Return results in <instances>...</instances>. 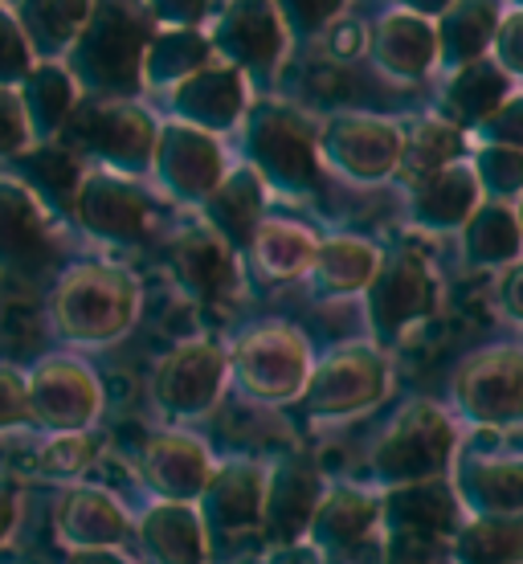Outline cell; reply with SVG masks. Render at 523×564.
I'll list each match as a JSON object with an SVG mask.
<instances>
[{
	"mask_svg": "<svg viewBox=\"0 0 523 564\" xmlns=\"http://www.w3.org/2000/svg\"><path fill=\"white\" fill-rule=\"evenodd\" d=\"M143 311V286L128 267L86 258L62 270L50 295V324L70 348H111Z\"/></svg>",
	"mask_w": 523,
	"mask_h": 564,
	"instance_id": "obj_1",
	"label": "cell"
},
{
	"mask_svg": "<svg viewBox=\"0 0 523 564\" xmlns=\"http://www.w3.org/2000/svg\"><path fill=\"white\" fill-rule=\"evenodd\" d=\"M156 33L152 9L135 4H90L62 66L70 70L86 99H131L140 90L143 50Z\"/></svg>",
	"mask_w": 523,
	"mask_h": 564,
	"instance_id": "obj_2",
	"label": "cell"
},
{
	"mask_svg": "<svg viewBox=\"0 0 523 564\" xmlns=\"http://www.w3.org/2000/svg\"><path fill=\"white\" fill-rule=\"evenodd\" d=\"M62 135L83 164L90 160V169L140 176V172H152L160 123L131 99H86L83 95Z\"/></svg>",
	"mask_w": 523,
	"mask_h": 564,
	"instance_id": "obj_3",
	"label": "cell"
},
{
	"mask_svg": "<svg viewBox=\"0 0 523 564\" xmlns=\"http://www.w3.org/2000/svg\"><path fill=\"white\" fill-rule=\"evenodd\" d=\"M29 430L42 437L90 434L102 413V384L95 368L74 352H50L25 372Z\"/></svg>",
	"mask_w": 523,
	"mask_h": 564,
	"instance_id": "obj_4",
	"label": "cell"
},
{
	"mask_svg": "<svg viewBox=\"0 0 523 564\" xmlns=\"http://www.w3.org/2000/svg\"><path fill=\"white\" fill-rule=\"evenodd\" d=\"M66 209L74 226L102 246H135L152 229V193L140 184V176H123L111 169L83 164Z\"/></svg>",
	"mask_w": 523,
	"mask_h": 564,
	"instance_id": "obj_5",
	"label": "cell"
},
{
	"mask_svg": "<svg viewBox=\"0 0 523 564\" xmlns=\"http://www.w3.org/2000/svg\"><path fill=\"white\" fill-rule=\"evenodd\" d=\"M454 437H458L454 422L438 405L413 401L396 413L393 425L372 446V470L384 482H401V487L438 479L454 458Z\"/></svg>",
	"mask_w": 523,
	"mask_h": 564,
	"instance_id": "obj_6",
	"label": "cell"
},
{
	"mask_svg": "<svg viewBox=\"0 0 523 564\" xmlns=\"http://www.w3.org/2000/svg\"><path fill=\"white\" fill-rule=\"evenodd\" d=\"M229 381V356L217 339H184L156 360L152 397L172 422H193L221 401Z\"/></svg>",
	"mask_w": 523,
	"mask_h": 564,
	"instance_id": "obj_7",
	"label": "cell"
},
{
	"mask_svg": "<svg viewBox=\"0 0 523 564\" xmlns=\"http://www.w3.org/2000/svg\"><path fill=\"white\" fill-rule=\"evenodd\" d=\"M152 172L164 197L181 205H205L229 169L217 135L188 128V123H164L156 135V152H152Z\"/></svg>",
	"mask_w": 523,
	"mask_h": 564,
	"instance_id": "obj_8",
	"label": "cell"
},
{
	"mask_svg": "<svg viewBox=\"0 0 523 564\" xmlns=\"http://www.w3.org/2000/svg\"><path fill=\"white\" fill-rule=\"evenodd\" d=\"M57 234V213L13 172H0V270L33 274L50 267L62 250Z\"/></svg>",
	"mask_w": 523,
	"mask_h": 564,
	"instance_id": "obj_9",
	"label": "cell"
},
{
	"mask_svg": "<svg viewBox=\"0 0 523 564\" xmlns=\"http://www.w3.org/2000/svg\"><path fill=\"white\" fill-rule=\"evenodd\" d=\"M454 393L462 401V410L479 422H523V348L499 344L467 356L454 377Z\"/></svg>",
	"mask_w": 523,
	"mask_h": 564,
	"instance_id": "obj_10",
	"label": "cell"
},
{
	"mask_svg": "<svg viewBox=\"0 0 523 564\" xmlns=\"http://www.w3.org/2000/svg\"><path fill=\"white\" fill-rule=\"evenodd\" d=\"M135 532L128 508L102 487L66 482L54 499V536L66 552L123 549Z\"/></svg>",
	"mask_w": 523,
	"mask_h": 564,
	"instance_id": "obj_11",
	"label": "cell"
},
{
	"mask_svg": "<svg viewBox=\"0 0 523 564\" xmlns=\"http://www.w3.org/2000/svg\"><path fill=\"white\" fill-rule=\"evenodd\" d=\"M233 372L258 401H291L307 381V344L291 327H258L238 344Z\"/></svg>",
	"mask_w": 523,
	"mask_h": 564,
	"instance_id": "obj_12",
	"label": "cell"
},
{
	"mask_svg": "<svg viewBox=\"0 0 523 564\" xmlns=\"http://www.w3.org/2000/svg\"><path fill=\"white\" fill-rule=\"evenodd\" d=\"M213 470L217 466H213L209 446L184 430H164V434L148 437L140 451V479L156 495V503H193L197 508Z\"/></svg>",
	"mask_w": 523,
	"mask_h": 564,
	"instance_id": "obj_13",
	"label": "cell"
},
{
	"mask_svg": "<svg viewBox=\"0 0 523 564\" xmlns=\"http://www.w3.org/2000/svg\"><path fill=\"white\" fill-rule=\"evenodd\" d=\"M438 303H442V286L422 258L401 254L372 274L368 311H372V327L384 339L405 336V327L429 319L438 311Z\"/></svg>",
	"mask_w": 523,
	"mask_h": 564,
	"instance_id": "obj_14",
	"label": "cell"
},
{
	"mask_svg": "<svg viewBox=\"0 0 523 564\" xmlns=\"http://www.w3.org/2000/svg\"><path fill=\"white\" fill-rule=\"evenodd\" d=\"M250 155L258 164V176L283 184V188H312L319 181L312 128L291 111L266 107L250 123Z\"/></svg>",
	"mask_w": 523,
	"mask_h": 564,
	"instance_id": "obj_15",
	"label": "cell"
},
{
	"mask_svg": "<svg viewBox=\"0 0 523 564\" xmlns=\"http://www.w3.org/2000/svg\"><path fill=\"white\" fill-rule=\"evenodd\" d=\"M389 389V365L368 348H344L327 356L312 377V410L327 417H344L381 401Z\"/></svg>",
	"mask_w": 523,
	"mask_h": 564,
	"instance_id": "obj_16",
	"label": "cell"
},
{
	"mask_svg": "<svg viewBox=\"0 0 523 564\" xmlns=\"http://www.w3.org/2000/svg\"><path fill=\"white\" fill-rule=\"evenodd\" d=\"M172 274L200 303H221L238 291V250L209 226L181 229L168 250Z\"/></svg>",
	"mask_w": 523,
	"mask_h": 564,
	"instance_id": "obj_17",
	"label": "cell"
},
{
	"mask_svg": "<svg viewBox=\"0 0 523 564\" xmlns=\"http://www.w3.org/2000/svg\"><path fill=\"white\" fill-rule=\"evenodd\" d=\"M262 495H266V470L254 463H229L213 470L209 487L197 499V516L205 532L217 536H241L262 523Z\"/></svg>",
	"mask_w": 523,
	"mask_h": 564,
	"instance_id": "obj_18",
	"label": "cell"
},
{
	"mask_svg": "<svg viewBox=\"0 0 523 564\" xmlns=\"http://www.w3.org/2000/svg\"><path fill=\"white\" fill-rule=\"evenodd\" d=\"M168 95H172V111L181 115L176 123L200 128V131H209V135L226 131L241 115V107H246V83H241V70L221 66V62H209L205 70L188 74L184 83L172 86Z\"/></svg>",
	"mask_w": 523,
	"mask_h": 564,
	"instance_id": "obj_19",
	"label": "cell"
},
{
	"mask_svg": "<svg viewBox=\"0 0 523 564\" xmlns=\"http://www.w3.org/2000/svg\"><path fill=\"white\" fill-rule=\"evenodd\" d=\"M213 54L221 50L229 57L226 66H246V70H266L279 62L286 45V29L279 9H262V4H238V9H226L213 25Z\"/></svg>",
	"mask_w": 523,
	"mask_h": 564,
	"instance_id": "obj_20",
	"label": "cell"
},
{
	"mask_svg": "<svg viewBox=\"0 0 523 564\" xmlns=\"http://www.w3.org/2000/svg\"><path fill=\"white\" fill-rule=\"evenodd\" d=\"M131 536L152 564H209V532L193 503H152Z\"/></svg>",
	"mask_w": 523,
	"mask_h": 564,
	"instance_id": "obj_21",
	"label": "cell"
},
{
	"mask_svg": "<svg viewBox=\"0 0 523 564\" xmlns=\"http://www.w3.org/2000/svg\"><path fill=\"white\" fill-rule=\"evenodd\" d=\"M324 148L331 152L336 164H344L348 176L381 181L401 160V131L393 123H384V119L344 115V119H336L331 135H324Z\"/></svg>",
	"mask_w": 523,
	"mask_h": 564,
	"instance_id": "obj_22",
	"label": "cell"
},
{
	"mask_svg": "<svg viewBox=\"0 0 523 564\" xmlns=\"http://www.w3.org/2000/svg\"><path fill=\"white\" fill-rule=\"evenodd\" d=\"M319 508V475L312 466L286 463L266 475V495H262V532L270 544H295L315 520Z\"/></svg>",
	"mask_w": 523,
	"mask_h": 564,
	"instance_id": "obj_23",
	"label": "cell"
},
{
	"mask_svg": "<svg viewBox=\"0 0 523 564\" xmlns=\"http://www.w3.org/2000/svg\"><path fill=\"white\" fill-rule=\"evenodd\" d=\"M17 99H21L33 143H54L62 135V128L70 123L83 90H78V83H74L62 62H37L25 83L17 86Z\"/></svg>",
	"mask_w": 523,
	"mask_h": 564,
	"instance_id": "obj_24",
	"label": "cell"
},
{
	"mask_svg": "<svg viewBox=\"0 0 523 564\" xmlns=\"http://www.w3.org/2000/svg\"><path fill=\"white\" fill-rule=\"evenodd\" d=\"M389 536H454L462 523V503L442 479L413 482L389 495Z\"/></svg>",
	"mask_w": 523,
	"mask_h": 564,
	"instance_id": "obj_25",
	"label": "cell"
},
{
	"mask_svg": "<svg viewBox=\"0 0 523 564\" xmlns=\"http://www.w3.org/2000/svg\"><path fill=\"white\" fill-rule=\"evenodd\" d=\"M262 176L254 169H238L226 172V181L213 188V197L205 200V226L238 250V246H250L262 226Z\"/></svg>",
	"mask_w": 523,
	"mask_h": 564,
	"instance_id": "obj_26",
	"label": "cell"
},
{
	"mask_svg": "<svg viewBox=\"0 0 523 564\" xmlns=\"http://www.w3.org/2000/svg\"><path fill=\"white\" fill-rule=\"evenodd\" d=\"M213 62V45L197 25H164L152 33V42L143 50L140 86H176L188 74L205 70Z\"/></svg>",
	"mask_w": 523,
	"mask_h": 564,
	"instance_id": "obj_27",
	"label": "cell"
},
{
	"mask_svg": "<svg viewBox=\"0 0 523 564\" xmlns=\"http://www.w3.org/2000/svg\"><path fill=\"white\" fill-rule=\"evenodd\" d=\"M381 520V503L368 499L360 491H331L327 499H319L315 508V540L324 544L327 552H340V556H352Z\"/></svg>",
	"mask_w": 523,
	"mask_h": 564,
	"instance_id": "obj_28",
	"label": "cell"
},
{
	"mask_svg": "<svg viewBox=\"0 0 523 564\" xmlns=\"http://www.w3.org/2000/svg\"><path fill=\"white\" fill-rule=\"evenodd\" d=\"M438 54V37L434 25L425 17L410 13V9H396L381 21V42H377V57L381 66L396 78H417L434 66Z\"/></svg>",
	"mask_w": 523,
	"mask_h": 564,
	"instance_id": "obj_29",
	"label": "cell"
},
{
	"mask_svg": "<svg viewBox=\"0 0 523 564\" xmlns=\"http://www.w3.org/2000/svg\"><path fill=\"white\" fill-rule=\"evenodd\" d=\"M458 495L482 516H523V458H475L458 475Z\"/></svg>",
	"mask_w": 523,
	"mask_h": 564,
	"instance_id": "obj_30",
	"label": "cell"
},
{
	"mask_svg": "<svg viewBox=\"0 0 523 564\" xmlns=\"http://www.w3.org/2000/svg\"><path fill=\"white\" fill-rule=\"evenodd\" d=\"M90 4H13V17L29 42L33 62H62L70 54Z\"/></svg>",
	"mask_w": 523,
	"mask_h": 564,
	"instance_id": "obj_31",
	"label": "cell"
},
{
	"mask_svg": "<svg viewBox=\"0 0 523 564\" xmlns=\"http://www.w3.org/2000/svg\"><path fill=\"white\" fill-rule=\"evenodd\" d=\"M450 556L458 564H520L523 516H482L454 532Z\"/></svg>",
	"mask_w": 523,
	"mask_h": 564,
	"instance_id": "obj_32",
	"label": "cell"
},
{
	"mask_svg": "<svg viewBox=\"0 0 523 564\" xmlns=\"http://www.w3.org/2000/svg\"><path fill=\"white\" fill-rule=\"evenodd\" d=\"M475 197H479L475 172L462 169V164H450V169H442L422 181V193H417V221L450 229L475 209Z\"/></svg>",
	"mask_w": 523,
	"mask_h": 564,
	"instance_id": "obj_33",
	"label": "cell"
},
{
	"mask_svg": "<svg viewBox=\"0 0 523 564\" xmlns=\"http://www.w3.org/2000/svg\"><path fill=\"white\" fill-rule=\"evenodd\" d=\"M508 90H511L508 74L487 66V62H475V66H462V70L454 74L446 99H450L454 119H462V123H487L508 102Z\"/></svg>",
	"mask_w": 523,
	"mask_h": 564,
	"instance_id": "obj_34",
	"label": "cell"
},
{
	"mask_svg": "<svg viewBox=\"0 0 523 564\" xmlns=\"http://www.w3.org/2000/svg\"><path fill=\"white\" fill-rule=\"evenodd\" d=\"M462 246H467V258L475 267H495V262L520 258L523 234L515 213L508 205H482L475 213V221L467 226V234H462Z\"/></svg>",
	"mask_w": 523,
	"mask_h": 564,
	"instance_id": "obj_35",
	"label": "cell"
},
{
	"mask_svg": "<svg viewBox=\"0 0 523 564\" xmlns=\"http://www.w3.org/2000/svg\"><path fill=\"white\" fill-rule=\"evenodd\" d=\"M250 246H254L258 270H262L266 279H295V274H303V270L315 262L312 234L298 226H286V221H266V226H258Z\"/></svg>",
	"mask_w": 523,
	"mask_h": 564,
	"instance_id": "obj_36",
	"label": "cell"
},
{
	"mask_svg": "<svg viewBox=\"0 0 523 564\" xmlns=\"http://www.w3.org/2000/svg\"><path fill=\"white\" fill-rule=\"evenodd\" d=\"M491 33H495V9H487V4H458V9H446V17H442L438 45L446 62H467V57L487 54Z\"/></svg>",
	"mask_w": 523,
	"mask_h": 564,
	"instance_id": "obj_37",
	"label": "cell"
},
{
	"mask_svg": "<svg viewBox=\"0 0 523 564\" xmlns=\"http://www.w3.org/2000/svg\"><path fill=\"white\" fill-rule=\"evenodd\" d=\"M319 254V282H324L327 291H356L360 282H368L377 274V250L368 246V241H352V238H336L327 241L324 250H315Z\"/></svg>",
	"mask_w": 523,
	"mask_h": 564,
	"instance_id": "obj_38",
	"label": "cell"
},
{
	"mask_svg": "<svg viewBox=\"0 0 523 564\" xmlns=\"http://www.w3.org/2000/svg\"><path fill=\"white\" fill-rule=\"evenodd\" d=\"M95 458H99V437H95V430L90 434L45 437L42 451H37V475L57 479L62 487L66 482H83V475L95 466Z\"/></svg>",
	"mask_w": 523,
	"mask_h": 564,
	"instance_id": "obj_39",
	"label": "cell"
},
{
	"mask_svg": "<svg viewBox=\"0 0 523 564\" xmlns=\"http://www.w3.org/2000/svg\"><path fill=\"white\" fill-rule=\"evenodd\" d=\"M458 148H462V135H458V128L429 119V123H422V128H417L413 143L405 148V164H410L413 176H422V181H425V176H434V172L450 169L454 155H458Z\"/></svg>",
	"mask_w": 523,
	"mask_h": 564,
	"instance_id": "obj_40",
	"label": "cell"
},
{
	"mask_svg": "<svg viewBox=\"0 0 523 564\" xmlns=\"http://www.w3.org/2000/svg\"><path fill=\"white\" fill-rule=\"evenodd\" d=\"M37 62L29 54V42L13 17V4H0V90H17Z\"/></svg>",
	"mask_w": 523,
	"mask_h": 564,
	"instance_id": "obj_41",
	"label": "cell"
},
{
	"mask_svg": "<svg viewBox=\"0 0 523 564\" xmlns=\"http://www.w3.org/2000/svg\"><path fill=\"white\" fill-rule=\"evenodd\" d=\"M29 148H33V135H29L21 99H17V90H0V164L21 160Z\"/></svg>",
	"mask_w": 523,
	"mask_h": 564,
	"instance_id": "obj_42",
	"label": "cell"
},
{
	"mask_svg": "<svg viewBox=\"0 0 523 564\" xmlns=\"http://www.w3.org/2000/svg\"><path fill=\"white\" fill-rule=\"evenodd\" d=\"M29 430L25 410V368L0 360V437Z\"/></svg>",
	"mask_w": 523,
	"mask_h": 564,
	"instance_id": "obj_43",
	"label": "cell"
},
{
	"mask_svg": "<svg viewBox=\"0 0 523 564\" xmlns=\"http://www.w3.org/2000/svg\"><path fill=\"white\" fill-rule=\"evenodd\" d=\"M482 164H487V169L495 164V172H487V184H491V188H499V193H520L523 188V152L495 148Z\"/></svg>",
	"mask_w": 523,
	"mask_h": 564,
	"instance_id": "obj_44",
	"label": "cell"
},
{
	"mask_svg": "<svg viewBox=\"0 0 523 564\" xmlns=\"http://www.w3.org/2000/svg\"><path fill=\"white\" fill-rule=\"evenodd\" d=\"M491 119H495V135H491V140L508 143L511 152H523V99H508ZM491 119H487V123H491Z\"/></svg>",
	"mask_w": 523,
	"mask_h": 564,
	"instance_id": "obj_45",
	"label": "cell"
},
{
	"mask_svg": "<svg viewBox=\"0 0 523 564\" xmlns=\"http://www.w3.org/2000/svg\"><path fill=\"white\" fill-rule=\"evenodd\" d=\"M21 523V482L13 475H0V549L13 540Z\"/></svg>",
	"mask_w": 523,
	"mask_h": 564,
	"instance_id": "obj_46",
	"label": "cell"
},
{
	"mask_svg": "<svg viewBox=\"0 0 523 564\" xmlns=\"http://www.w3.org/2000/svg\"><path fill=\"white\" fill-rule=\"evenodd\" d=\"M499 54H503V62H508L511 70L523 74V13L508 21V29H503V42H499Z\"/></svg>",
	"mask_w": 523,
	"mask_h": 564,
	"instance_id": "obj_47",
	"label": "cell"
},
{
	"mask_svg": "<svg viewBox=\"0 0 523 564\" xmlns=\"http://www.w3.org/2000/svg\"><path fill=\"white\" fill-rule=\"evenodd\" d=\"M66 564H135L123 549H95V552H70Z\"/></svg>",
	"mask_w": 523,
	"mask_h": 564,
	"instance_id": "obj_48",
	"label": "cell"
},
{
	"mask_svg": "<svg viewBox=\"0 0 523 564\" xmlns=\"http://www.w3.org/2000/svg\"><path fill=\"white\" fill-rule=\"evenodd\" d=\"M503 303H508V311L515 319H523V262L503 279Z\"/></svg>",
	"mask_w": 523,
	"mask_h": 564,
	"instance_id": "obj_49",
	"label": "cell"
},
{
	"mask_svg": "<svg viewBox=\"0 0 523 564\" xmlns=\"http://www.w3.org/2000/svg\"><path fill=\"white\" fill-rule=\"evenodd\" d=\"M515 221H520V234H523V205H520V217H515Z\"/></svg>",
	"mask_w": 523,
	"mask_h": 564,
	"instance_id": "obj_50",
	"label": "cell"
}]
</instances>
